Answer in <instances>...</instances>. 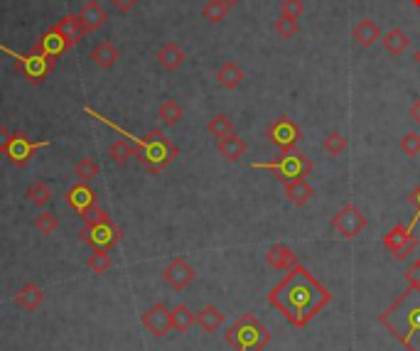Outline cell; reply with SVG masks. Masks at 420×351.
<instances>
[{
  "label": "cell",
  "mask_w": 420,
  "mask_h": 351,
  "mask_svg": "<svg viewBox=\"0 0 420 351\" xmlns=\"http://www.w3.org/2000/svg\"><path fill=\"white\" fill-rule=\"evenodd\" d=\"M266 261H268V266L276 268V270H293L295 266H300L298 253L290 249V246H285V244L271 246V249L266 251Z\"/></svg>",
  "instance_id": "16"
},
{
  "label": "cell",
  "mask_w": 420,
  "mask_h": 351,
  "mask_svg": "<svg viewBox=\"0 0 420 351\" xmlns=\"http://www.w3.org/2000/svg\"><path fill=\"white\" fill-rule=\"evenodd\" d=\"M197 324V314L192 312L187 304H177V307L173 309V329L175 332H189L192 327Z\"/></svg>",
  "instance_id": "31"
},
{
  "label": "cell",
  "mask_w": 420,
  "mask_h": 351,
  "mask_svg": "<svg viewBox=\"0 0 420 351\" xmlns=\"http://www.w3.org/2000/svg\"><path fill=\"white\" fill-rule=\"evenodd\" d=\"M416 263H420V256H418V261H416Z\"/></svg>",
  "instance_id": "49"
},
{
  "label": "cell",
  "mask_w": 420,
  "mask_h": 351,
  "mask_svg": "<svg viewBox=\"0 0 420 351\" xmlns=\"http://www.w3.org/2000/svg\"><path fill=\"white\" fill-rule=\"evenodd\" d=\"M408 201H411V204L416 206V216H420V184L411 192V197H408Z\"/></svg>",
  "instance_id": "45"
},
{
  "label": "cell",
  "mask_w": 420,
  "mask_h": 351,
  "mask_svg": "<svg viewBox=\"0 0 420 351\" xmlns=\"http://www.w3.org/2000/svg\"><path fill=\"white\" fill-rule=\"evenodd\" d=\"M418 219H420V216H416L411 224L393 226V229L388 231L386 236H383V246H386V249L393 253V258H396V261H406V258L411 256L413 251H416L418 239L413 236V226H416Z\"/></svg>",
  "instance_id": "8"
},
{
  "label": "cell",
  "mask_w": 420,
  "mask_h": 351,
  "mask_svg": "<svg viewBox=\"0 0 420 351\" xmlns=\"http://www.w3.org/2000/svg\"><path fill=\"white\" fill-rule=\"evenodd\" d=\"M216 150H219V155L226 162H238V160L246 155V143H243V138H238L236 133H231V136H226V138H219Z\"/></svg>",
  "instance_id": "23"
},
{
  "label": "cell",
  "mask_w": 420,
  "mask_h": 351,
  "mask_svg": "<svg viewBox=\"0 0 420 351\" xmlns=\"http://www.w3.org/2000/svg\"><path fill=\"white\" fill-rule=\"evenodd\" d=\"M121 59V52L113 47L108 40H103V42H98L96 47L91 49V61L96 66H101V69H111V66H116V61Z\"/></svg>",
  "instance_id": "24"
},
{
  "label": "cell",
  "mask_w": 420,
  "mask_h": 351,
  "mask_svg": "<svg viewBox=\"0 0 420 351\" xmlns=\"http://www.w3.org/2000/svg\"><path fill=\"white\" fill-rule=\"evenodd\" d=\"M401 150L408 155V157H418L420 155V136L418 133H406L401 138Z\"/></svg>",
  "instance_id": "39"
},
{
  "label": "cell",
  "mask_w": 420,
  "mask_h": 351,
  "mask_svg": "<svg viewBox=\"0 0 420 351\" xmlns=\"http://www.w3.org/2000/svg\"><path fill=\"white\" fill-rule=\"evenodd\" d=\"M403 278H406L408 287H418L420 290V263H413V266L403 273Z\"/></svg>",
  "instance_id": "42"
},
{
  "label": "cell",
  "mask_w": 420,
  "mask_h": 351,
  "mask_svg": "<svg viewBox=\"0 0 420 351\" xmlns=\"http://www.w3.org/2000/svg\"><path fill=\"white\" fill-rule=\"evenodd\" d=\"M408 113H411L413 123H418V126H420V99L413 101V106H411V111H408Z\"/></svg>",
  "instance_id": "46"
},
{
  "label": "cell",
  "mask_w": 420,
  "mask_h": 351,
  "mask_svg": "<svg viewBox=\"0 0 420 351\" xmlns=\"http://www.w3.org/2000/svg\"><path fill=\"white\" fill-rule=\"evenodd\" d=\"M197 324H199L206 334H214L216 329L224 324V314H221V309L214 307V304H206V307H202L199 312H197Z\"/></svg>",
  "instance_id": "27"
},
{
  "label": "cell",
  "mask_w": 420,
  "mask_h": 351,
  "mask_svg": "<svg viewBox=\"0 0 420 351\" xmlns=\"http://www.w3.org/2000/svg\"><path fill=\"white\" fill-rule=\"evenodd\" d=\"M40 148H49V141H30L25 133H15L13 141H10L8 150L3 155L8 157V162L13 165V167H25V165L33 160V155L40 150Z\"/></svg>",
  "instance_id": "11"
},
{
  "label": "cell",
  "mask_w": 420,
  "mask_h": 351,
  "mask_svg": "<svg viewBox=\"0 0 420 351\" xmlns=\"http://www.w3.org/2000/svg\"><path fill=\"white\" fill-rule=\"evenodd\" d=\"M315 189L310 187L308 179H293V182H285V197L293 201L295 206H305L310 199H313Z\"/></svg>",
  "instance_id": "25"
},
{
  "label": "cell",
  "mask_w": 420,
  "mask_h": 351,
  "mask_svg": "<svg viewBox=\"0 0 420 351\" xmlns=\"http://www.w3.org/2000/svg\"><path fill=\"white\" fill-rule=\"evenodd\" d=\"M381 42H383V49H386L391 56H401L403 52L411 47V37H408L401 28H393L391 32H386Z\"/></svg>",
  "instance_id": "26"
},
{
  "label": "cell",
  "mask_w": 420,
  "mask_h": 351,
  "mask_svg": "<svg viewBox=\"0 0 420 351\" xmlns=\"http://www.w3.org/2000/svg\"><path fill=\"white\" fill-rule=\"evenodd\" d=\"M35 229H37L40 234L49 236L59 229V219H57V214H52V211H40V214L35 216Z\"/></svg>",
  "instance_id": "38"
},
{
  "label": "cell",
  "mask_w": 420,
  "mask_h": 351,
  "mask_svg": "<svg viewBox=\"0 0 420 351\" xmlns=\"http://www.w3.org/2000/svg\"><path fill=\"white\" fill-rule=\"evenodd\" d=\"M346 145H349V143H346V138L342 136L339 131H329L327 133V136L322 138V148H325V153L327 155H332V157H337V155H342L346 150Z\"/></svg>",
  "instance_id": "35"
},
{
  "label": "cell",
  "mask_w": 420,
  "mask_h": 351,
  "mask_svg": "<svg viewBox=\"0 0 420 351\" xmlns=\"http://www.w3.org/2000/svg\"><path fill=\"white\" fill-rule=\"evenodd\" d=\"M89 116H93L96 121H101V123H106L108 128H113V131H118L123 138H128V141L136 145V157L140 160V165L145 167V172H150V174H160L165 167H168L170 162H173L175 157L180 155V148L175 145L173 141H170L168 136H165L160 128H153V131H148L145 133V138H133L131 133H126L123 128H118V126H113L111 121H108L106 116H101V113H96L93 108L86 106L84 108Z\"/></svg>",
  "instance_id": "3"
},
{
  "label": "cell",
  "mask_w": 420,
  "mask_h": 351,
  "mask_svg": "<svg viewBox=\"0 0 420 351\" xmlns=\"http://www.w3.org/2000/svg\"><path fill=\"white\" fill-rule=\"evenodd\" d=\"M378 37H381V30H378L376 20H371V18L359 20V23L354 25V30H351V40L364 49L371 47V44H376Z\"/></svg>",
  "instance_id": "20"
},
{
  "label": "cell",
  "mask_w": 420,
  "mask_h": 351,
  "mask_svg": "<svg viewBox=\"0 0 420 351\" xmlns=\"http://www.w3.org/2000/svg\"><path fill=\"white\" fill-rule=\"evenodd\" d=\"M366 224H369V219L361 214V209L356 204H344L332 216V229H334L342 239H356V236L366 229Z\"/></svg>",
  "instance_id": "9"
},
{
  "label": "cell",
  "mask_w": 420,
  "mask_h": 351,
  "mask_svg": "<svg viewBox=\"0 0 420 351\" xmlns=\"http://www.w3.org/2000/svg\"><path fill=\"white\" fill-rule=\"evenodd\" d=\"M13 136H15V133H10L8 126H0V153L8 150L10 141H13Z\"/></svg>",
  "instance_id": "44"
},
{
  "label": "cell",
  "mask_w": 420,
  "mask_h": 351,
  "mask_svg": "<svg viewBox=\"0 0 420 351\" xmlns=\"http://www.w3.org/2000/svg\"><path fill=\"white\" fill-rule=\"evenodd\" d=\"M79 20H81V25H84L86 32H96V30H101L103 25H106L108 15H106V10L101 8L98 0H86L84 8H81V13H79Z\"/></svg>",
  "instance_id": "17"
},
{
  "label": "cell",
  "mask_w": 420,
  "mask_h": 351,
  "mask_svg": "<svg viewBox=\"0 0 420 351\" xmlns=\"http://www.w3.org/2000/svg\"><path fill=\"white\" fill-rule=\"evenodd\" d=\"M0 52H5L8 56H13L18 74H23L33 86L45 84V79L49 76L52 66H54V61H52L49 56H45L42 52H37V49H30L28 54H18V52H13L10 47H5V44H0Z\"/></svg>",
  "instance_id": "6"
},
{
  "label": "cell",
  "mask_w": 420,
  "mask_h": 351,
  "mask_svg": "<svg viewBox=\"0 0 420 351\" xmlns=\"http://www.w3.org/2000/svg\"><path fill=\"white\" fill-rule=\"evenodd\" d=\"M140 322H143V327L148 329L153 337L163 339L173 332V309L165 302H155L153 307L140 317Z\"/></svg>",
  "instance_id": "12"
},
{
  "label": "cell",
  "mask_w": 420,
  "mask_h": 351,
  "mask_svg": "<svg viewBox=\"0 0 420 351\" xmlns=\"http://www.w3.org/2000/svg\"><path fill=\"white\" fill-rule=\"evenodd\" d=\"M33 49H37V52H42L45 56H49L52 61H57L62 54H64L66 49H69V42H66L64 37H62L59 32H57L54 28H49L47 32L42 35V37L35 42V47Z\"/></svg>",
  "instance_id": "15"
},
{
  "label": "cell",
  "mask_w": 420,
  "mask_h": 351,
  "mask_svg": "<svg viewBox=\"0 0 420 351\" xmlns=\"http://www.w3.org/2000/svg\"><path fill=\"white\" fill-rule=\"evenodd\" d=\"M123 239V231L111 221L103 224H86L79 231V241L86 246H91V251H111L113 246H118Z\"/></svg>",
  "instance_id": "7"
},
{
  "label": "cell",
  "mask_w": 420,
  "mask_h": 351,
  "mask_svg": "<svg viewBox=\"0 0 420 351\" xmlns=\"http://www.w3.org/2000/svg\"><path fill=\"white\" fill-rule=\"evenodd\" d=\"M266 138L278 148V150H290L298 145L300 141V128L290 116H278L273 123H268Z\"/></svg>",
  "instance_id": "10"
},
{
  "label": "cell",
  "mask_w": 420,
  "mask_h": 351,
  "mask_svg": "<svg viewBox=\"0 0 420 351\" xmlns=\"http://www.w3.org/2000/svg\"><path fill=\"white\" fill-rule=\"evenodd\" d=\"M81 219H84L86 224H103V221H111V216H108V211L98 209V206H91L86 214H81Z\"/></svg>",
  "instance_id": "41"
},
{
  "label": "cell",
  "mask_w": 420,
  "mask_h": 351,
  "mask_svg": "<svg viewBox=\"0 0 420 351\" xmlns=\"http://www.w3.org/2000/svg\"><path fill=\"white\" fill-rule=\"evenodd\" d=\"M273 32H276L280 40H293L295 35L300 32V25H298V20H295V18L278 15V20L273 23Z\"/></svg>",
  "instance_id": "34"
},
{
  "label": "cell",
  "mask_w": 420,
  "mask_h": 351,
  "mask_svg": "<svg viewBox=\"0 0 420 351\" xmlns=\"http://www.w3.org/2000/svg\"><path fill=\"white\" fill-rule=\"evenodd\" d=\"M413 61H416V64L420 66V47H418L416 52H413Z\"/></svg>",
  "instance_id": "48"
},
{
  "label": "cell",
  "mask_w": 420,
  "mask_h": 351,
  "mask_svg": "<svg viewBox=\"0 0 420 351\" xmlns=\"http://www.w3.org/2000/svg\"><path fill=\"white\" fill-rule=\"evenodd\" d=\"M42 302H45V292H42V287L35 285V282H25V285L15 292V304H18L20 309H25V312H35Z\"/></svg>",
  "instance_id": "19"
},
{
  "label": "cell",
  "mask_w": 420,
  "mask_h": 351,
  "mask_svg": "<svg viewBox=\"0 0 420 351\" xmlns=\"http://www.w3.org/2000/svg\"><path fill=\"white\" fill-rule=\"evenodd\" d=\"M224 339L233 351H263L271 344V332L256 314L246 312L226 329Z\"/></svg>",
  "instance_id": "4"
},
{
  "label": "cell",
  "mask_w": 420,
  "mask_h": 351,
  "mask_svg": "<svg viewBox=\"0 0 420 351\" xmlns=\"http://www.w3.org/2000/svg\"><path fill=\"white\" fill-rule=\"evenodd\" d=\"M140 3V0H111V5L118 10V13H131L133 8Z\"/></svg>",
  "instance_id": "43"
},
{
  "label": "cell",
  "mask_w": 420,
  "mask_h": 351,
  "mask_svg": "<svg viewBox=\"0 0 420 351\" xmlns=\"http://www.w3.org/2000/svg\"><path fill=\"white\" fill-rule=\"evenodd\" d=\"M54 30L66 40V42H69V47H74L76 42H81V40H84V35H86V30H84V25H81L79 15H64L62 20H57Z\"/></svg>",
  "instance_id": "18"
},
{
  "label": "cell",
  "mask_w": 420,
  "mask_h": 351,
  "mask_svg": "<svg viewBox=\"0 0 420 351\" xmlns=\"http://www.w3.org/2000/svg\"><path fill=\"white\" fill-rule=\"evenodd\" d=\"M108 157L116 165H126L131 157H136V145H133L128 138H118L108 145Z\"/></svg>",
  "instance_id": "30"
},
{
  "label": "cell",
  "mask_w": 420,
  "mask_h": 351,
  "mask_svg": "<svg viewBox=\"0 0 420 351\" xmlns=\"http://www.w3.org/2000/svg\"><path fill=\"white\" fill-rule=\"evenodd\" d=\"M64 199H66V204H69V209H74L79 216L86 214L91 206H96V192H93V189L89 187V182L71 184V187L66 189Z\"/></svg>",
  "instance_id": "14"
},
{
  "label": "cell",
  "mask_w": 420,
  "mask_h": 351,
  "mask_svg": "<svg viewBox=\"0 0 420 351\" xmlns=\"http://www.w3.org/2000/svg\"><path fill=\"white\" fill-rule=\"evenodd\" d=\"M221 3H224V5H226V8H229V10H231V8H236V5H238V3H241V0H221Z\"/></svg>",
  "instance_id": "47"
},
{
  "label": "cell",
  "mask_w": 420,
  "mask_h": 351,
  "mask_svg": "<svg viewBox=\"0 0 420 351\" xmlns=\"http://www.w3.org/2000/svg\"><path fill=\"white\" fill-rule=\"evenodd\" d=\"M378 324L388 329L406 351H420V290L408 287L381 314Z\"/></svg>",
  "instance_id": "2"
},
{
  "label": "cell",
  "mask_w": 420,
  "mask_h": 351,
  "mask_svg": "<svg viewBox=\"0 0 420 351\" xmlns=\"http://www.w3.org/2000/svg\"><path fill=\"white\" fill-rule=\"evenodd\" d=\"M25 197H28L30 204L37 206V209H45L54 194H52V187L45 182V179H35V182L28 187V192H25Z\"/></svg>",
  "instance_id": "29"
},
{
  "label": "cell",
  "mask_w": 420,
  "mask_h": 351,
  "mask_svg": "<svg viewBox=\"0 0 420 351\" xmlns=\"http://www.w3.org/2000/svg\"><path fill=\"white\" fill-rule=\"evenodd\" d=\"M253 169H268L285 184L293 182V179L308 177L313 172V160L300 150H295V148H290V150H280L278 157L271 160V162H253Z\"/></svg>",
  "instance_id": "5"
},
{
  "label": "cell",
  "mask_w": 420,
  "mask_h": 351,
  "mask_svg": "<svg viewBox=\"0 0 420 351\" xmlns=\"http://www.w3.org/2000/svg\"><path fill=\"white\" fill-rule=\"evenodd\" d=\"M202 15H204L206 23H224L226 15H229V8H226L221 0H209V3L202 8Z\"/></svg>",
  "instance_id": "36"
},
{
  "label": "cell",
  "mask_w": 420,
  "mask_h": 351,
  "mask_svg": "<svg viewBox=\"0 0 420 351\" xmlns=\"http://www.w3.org/2000/svg\"><path fill=\"white\" fill-rule=\"evenodd\" d=\"M206 131L211 133V136L219 141V138H226V136H231L233 133V123H231V118L229 116H224V113H219V116H214L209 121V126H206Z\"/></svg>",
  "instance_id": "37"
},
{
  "label": "cell",
  "mask_w": 420,
  "mask_h": 351,
  "mask_svg": "<svg viewBox=\"0 0 420 351\" xmlns=\"http://www.w3.org/2000/svg\"><path fill=\"white\" fill-rule=\"evenodd\" d=\"M305 13V3L303 0H280V15H288V18H303Z\"/></svg>",
  "instance_id": "40"
},
{
  "label": "cell",
  "mask_w": 420,
  "mask_h": 351,
  "mask_svg": "<svg viewBox=\"0 0 420 351\" xmlns=\"http://www.w3.org/2000/svg\"><path fill=\"white\" fill-rule=\"evenodd\" d=\"M194 278H197V270L185 261V258H173V261L163 268V280L177 292H182L185 287H189L192 282H194Z\"/></svg>",
  "instance_id": "13"
},
{
  "label": "cell",
  "mask_w": 420,
  "mask_h": 351,
  "mask_svg": "<svg viewBox=\"0 0 420 351\" xmlns=\"http://www.w3.org/2000/svg\"><path fill=\"white\" fill-rule=\"evenodd\" d=\"M86 268L96 275H103L113 268V258L108 256V251H91V256L86 258Z\"/></svg>",
  "instance_id": "33"
},
{
  "label": "cell",
  "mask_w": 420,
  "mask_h": 351,
  "mask_svg": "<svg viewBox=\"0 0 420 351\" xmlns=\"http://www.w3.org/2000/svg\"><path fill=\"white\" fill-rule=\"evenodd\" d=\"M158 118H160V123H163L165 128H175L185 118V111L175 99H165L163 103H160V108H158Z\"/></svg>",
  "instance_id": "28"
},
{
  "label": "cell",
  "mask_w": 420,
  "mask_h": 351,
  "mask_svg": "<svg viewBox=\"0 0 420 351\" xmlns=\"http://www.w3.org/2000/svg\"><path fill=\"white\" fill-rule=\"evenodd\" d=\"M243 79H246V74H243V69L236 64V61H224V64L216 69V84L224 86V89H238V86L243 84Z\"/></svg>",
  "instance_id": "22"
},
{
  "label": "cell",
  "mask_w": 420,
  "mask_h": 351,
  "mask_svg": "<svg viewBox=\"0 0 420 351\" xmlns=\"http://www.w3.org/2000/svg\"><path fill=\"white\" fill-rule=\"evenodd\" d=\"M98 172H101V167H98V162L93 157H81L74 165V174L79 182H93L98 177Z\"/></svg>",
  "instance_id": "32"
},
{
  "label": "cell",
  "mask_w": 420,
  "mask_h": 351,
  "mask_svg": "<svg viewBox=\"0 0 420 351\" xmlns=\"http://www.w3.org/2000/svg\"><path fill=\"white\" fill-rule=\"evenodd\" d=\"M185 59H187V54H185V49L180 47L177 42L163 44L160 52H158V64L163 66L165 71H177L180 66L185 64Z\"/></svg>",
  "instance_id": "21"
},
{
  "label": "cell",
  "mask_w": 420,
  "mask_h": 351,
  "mask_svg": "<svg viewBox=\"0 0 420 351\" xmlns=\"http://www.w3.org/2000/svg\"><path fill=\"white\" fill-rule=\"evenodd\" d=\"M268 302L288 319L293 327L303 329L332 302L329 287L322 285L305 266H295L288 275L268 292Z\"/></svg>",
  "instance_id": "1"
}]
</instances>
